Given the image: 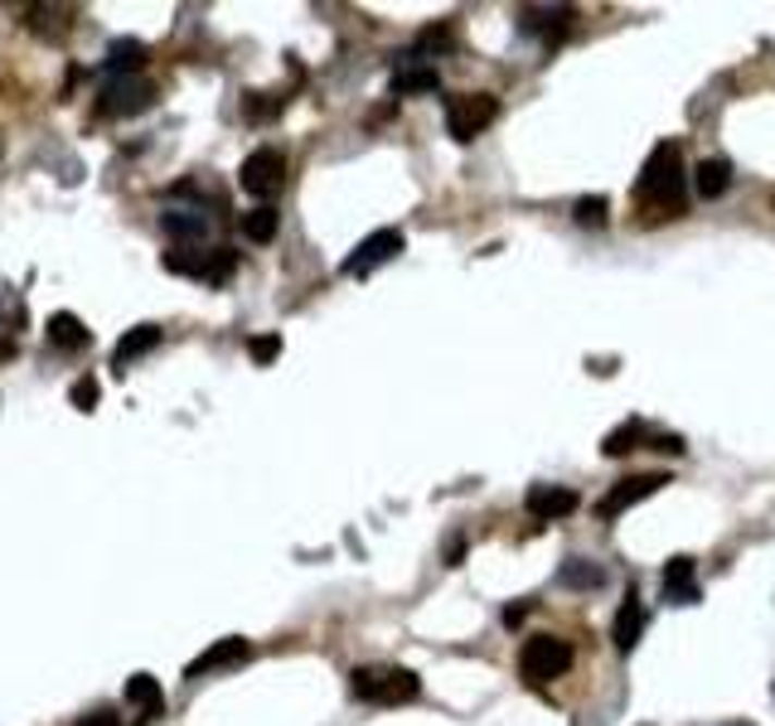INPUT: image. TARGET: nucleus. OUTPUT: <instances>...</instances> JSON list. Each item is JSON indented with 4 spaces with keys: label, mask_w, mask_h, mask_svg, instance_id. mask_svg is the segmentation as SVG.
<instances>
[{
    "label": "nucleus",
    "mask_w": 775,
    "mask_h": 726,
    "mask_svg": "<svg viewBox=\"0 0 775 726\" xmlns=\"http://www.w3.org/2000/svg\"><path fill=\"white\" fill-rule=\"evenodd\" d=\"M282 180H286V156L282 150H272V146L253 150V156L243 160V170H238V184L253 194V199H272V194L282 189Z\"/></svg>",
    "instance_id": "423d86ee"
},
{
    "label": "nucleus",
    "mask_w": 775,
    "mask_h": 726,
    "mask_svg": "<svg viewBox=\"0 0 775 726\" xmlns=\"http://www.w3.org/2000/svg\"><path fill=\"white\" fill-rule=\"evenodd\" d=\"M160 227H165L170 237H189V243H199V237L209 233V219L194 213V209H170V213H160Z\"/></svg>",
    "instance_id": "a211bd4d"
},
{
    "label": "nucleus",
    "mask_w": 775,
    "mask_h": 726,
    "mask_svg": "<svg viewBox=\"0 0 775 726\" xmlns=\"http://www.w3.org/2000/svg\"><path fill=\"white\" fill-rule=\"evenodd\" d=\"M640 436H644V421H640V417H630V421H620V427L611 431L606 441H601V451H606L611 460H620V455L640 451Z\"/></svg>",
    "instance_id": "412c9836"
},
{
    "label": "nucleus",
    "mask_w": 775,
    "mask_h": 726,
    "mask_svg": "<svg viewBox=\"0 0 775 726\" xmlns=\"http://www.w3.org/2000/svg\"><path fill=\"white\" fill-rule=\"evenodd\" d=\"M78 726H122L116 712H93V717H78Z\"/></svg>",
    "instance_id": "a878e982"
},
{
    "label": "nucleus",
    "mask_w": 775,
    "mask_h": 726,
    "mask_svg": "<svg viewBox=\"0 0 775 726\" xmlns=\"http://www.w3.org/2000/svg\"><path fill=\"white\" fill-rule=\"evenodd\" d=\"M276 227H282V213L272 204H257V209L243 213V237H253V243H272Z\"/></svg>",
    "instance_id": "6ab92c4d"
},
{
    "label": "nucleus",
    "mask_w": 775,
    "mask_h": 726,
    "mask_svg": "<svg viewBox=\"0 0 775 726\" xmlns=\"http://www.w3.org/2000/svg\"><path fill=\"white\" fill-rule=\"evenodd\" d=\"M160 344V324H136V330H126L122 340H116L112 349V368L116 373H126V364H136L142 354H150Z\"/></svg>",
    "instance_id": "ddd939ff"
},
{
    "label": "nucleus",
    "mask_w": 775,
    "mask_h": 726,
    "mask_svg": "<svg viewBox=\"0 0 775 726\" xmlns=\"http://www.w3.org/2000/svg\"><path fill=\"white\" fill-rule=\"evenodd\" d=\"M494 116H500V102H494L490 93H460V97H446V132L466 146V140H476L484 126H494Z\"/></svg>",
    "instance_id": "20e7f679"
},
{
    "label": "nucleus",
    "mask_w": 775,
    "mask_h": 726,
    "mask_svg": "<svg viewBox=\"0 0 775 726\" xmlns=\"http://www.w3.org/2000/svg\"><path fill=\"white\" fill-rule=\"evenodd\" d=\"M654 446H660V451H669V455H684V436H660Z\"/></svg>",
    "instance_id": "bb28decb"
},
{
    "label": "nucleus",
    "mask_w": 775,
    "mask_h": 726,
    "mask_svg": "<svg viewBox=\"0 0 775 726\" xmlns=\"http://www.w3.org/2000/svg\"><path fill=\"white\" fill-rule=\"evenodd\" d=\"M150 97H156V88H150L146 78H116L102 88V102H97V112L102 116H136L150 107Z\"/></svg>",
    "instance_id": "6e6552de"
},
{
    "label": "nucleus",
    "mask_w": 775,
    "mask_h": 726,
    "mask_svg": "<svg viewBox=\"0 0 775 726\" xmlns=\"http://www.w3.org/2000/svg\"><path fill=\"white\" fill-rule=\"evenodd\" d=\"M606 209H611V204L606 199H601V194H591V199H577V223L581 227H601V223H606Z\"/></svg>",
    "instance_id": "5701e85b"
},
{
    "label": "nucleus",
    "mask_w": 775,
    "mask_h": 726,
    "mask_svg": "<svg viewBox=\"0 0 775 726\" xmlns=\"http://www.w3.org/2000/svg\"><path fill=\"white\" fill-rule=\"evenodd\" d=\"M126 702H136L142 712L156 717V712L165 707V692H160V682L150 678V674H132V678H126Z\"/></svg>",
    "instance_id": "aec40b11"
},
{
    "label": "nucleus",
    "mask_w": 775,
    "mask_h": 726,
    "mask_svg": "<svg viewBox=\"0 0 775 726\" xmlns=\"http://www.w3.org/2000/svg\"><path fill=\"white\" fill-rule=\"evenodd\" d=\"M693 189H698V199H723L731 189V165L727 160H703L693 170Z\"/></svg>",
    "instance_id": "2eb2a0df"
},
{
    "label": "nucleus",
    "mask_w": 775,
    "mask_h": 726,
    "mask_svg": "<svg viewBox=\"0 0 775 726\" xmlns=\"http://www.w3.org/2000/svg\"><path fill=\"white\" fill-rule=\"evenodd\" d=\"M664 484H669V475H660V470H650V475H630V480H616L606 494H601L596 514H601V518H620L630 504L650 500V494H654V490H664Z\"/></svg>",
    "instance_id": "0eeeda50"
},
{
    "label": "nucleus",
    "mask_w": 775,
    "mask_h": 726,
    "mask_svg": "<svg viewBox=\"0 0 775 726\" xmlns=\"http://www.w3.org/2000/svg\"><path fill=\"white\" fill-rule=\"evenodd\" d=\"M524 508L538 518V524H553V518H567L577 508V494L563 490V484H533L529 500H524Z\"/></svg>",
    "instance_id": "1a4fd4ad"
},
{
    "label": "nucleus",
    "mask_w": 775,
    "mask_h": 726,
    "mask_svg": "<svg viewBox=\"0 0 775 726\" xmlns=\"http://www.w3.org/2000/svg\"><path fill=\"white\" fill-rule=\"evenodd\" d=\"M73 407H78V411H93L97 407V383H93V378H83V383H73Z\"/></svg>",
    "instance_id": "393cba45"
},
{
    "label": "nucleus",
    "mask_w": 775,
    "mask_h": 726,
    "mask_svg": "<svg viewBox=\"0 0 775 726\" xmlns=\"http://www.w3.org/2000/svg\"><path fill=\"white\" fill-rule=\"evenodd\" d=\"M601 581H606V571L587 557H567L563 567H557V587H567V591H596Z\"/></svg>",
    "instance_id": "4468645a"
},
{
    "label": "nucleus",
    "mask_w": 775,
    "mask_h": 726,
    "mask_svg": "<svg viewBox=\"0 0 775 726\" xmlns=\"http://www.w3.org/2000/svg\"><path fill=\"white\" fill-rule=\"evenodd\" d=\"M247 354H253V364H272L276 354H282V334H257V340H247Z\"/></svg>",
    "instance_id": "b1692460"
},
{
    "label": "nucleus",
    "mask_w": 775,
    "mask_h": 726,
    "mask_svg": "<svg viewBox=\"0 0 775 726\" xmlns=\"http://www.w3.org/2000/svg\"><path fill=\"white\" fill-rule=\"evenodd\" d=\"M253 654V644L247 639H219L213 649H204L199 659H189V668H185V678H204V674H213V668H233V664H243V659Z\"/></svg>",
    "instance_id": "9d476101"
},
{
    "label": "nucleus",
    "mask_w": 775,
    "mask_h": 726,
    "mask_svg": "<svg viewBox=\"0 0 775 726\" xmlns=\"http://www.w3.org/2000/svg\"><path fill=\"white\" fill-rule=\"evenodd\" d=\"M573 668V644L557 635H529L519 649V674L529 688H548L553 678H563Z\"/></svg>",
    "instance_id": "f03ea898"
},
{
    "label": "nucleus",
    "mask_w": 775,
    "mask_h": 726,
    "mask_svg": "<svg viewBox=\"0 0 775 726\" xmlns=\"http://www.w3.org/2000/svg\"><path fill=\"white\" fill-rule=\"evenodd\" d=\"M441 88V73L436 69H417V63H403L393 69V93L407 97V93H436Z\"/></svg>",
    "instance_id": "f3484780"
},
{
    "label": "nucleus",
    "mask_w": 775,
    "mask_h": 726,
    "mask_svg": "<svg viewBox=\"0 0 775 726\" xmlns=\"http://www.w3.org/2000/svg\"><path fill=\"white\" fill-rule=\"evenodd\" d=\"M664 601L698 605V567H693V557H669V567H664Z\"/></svg>",
    "instance_id": "9b49d317"
},
{
    "label": "nucleus",
    "mask_w": 775,
    "mask_h": 726,
    "mask_svg": "<svg viewBox=\"0 0 775 726\" xmlns=\"http://www.w3.org/2000/svg\"><path fill=\"white\" fill-rule=\"evenodd\" d=\"M640 635H644V601L630 591L626 601H620V611H616V625H611V639H616V649H620V654H630V649L640 644Z\"/></svg>",
    "instance_id": "f8f14e48"
},
{
    "label": "nucleus",
    "mask_w": 775,
    "mask_h": 726,
    "mask_svg": "<svg viewBox=\"0 0 775 726\" xmlns=\"http://www.w3.org/2000/svg\"><path fill=\"white\" fill-rule=\"evenodd\" d=\"M403 247H407V237L397 233V227H379V233H369L349 257H344L340 272H344V276H369V272H379L383 262H393Z\"/></svg>",
    "instance_id": "39448f33"
},
{
    "label": "nucleus",
    "mask_w": 775,
    "mask_h": 726,
    "mask_svg": "<svg viewBox=\"0 0 775 726\" xmlns=\"http://www.w3.org/2000/svg\"><path fill=\"white\" fill-rule=\"evenodd\" d=\"M684 156H678L674 140H660L644 160L640 180H635V204H640L650 219H678L684 213Z\"/></svg>",
    "instance_id": "f257e3e1"
},
{
    "label": "nucleus",
    "mask_w": 775,
    "mask_h": 726,
    "mask_svg": "<svg viewBox=\"0 0 775 726\" xmlns=\"http://www.w3.org/2000/svg\"><path fill=\"white\" fill-rule=\"evenodd\" d=\"M49 340L59 344V349H83L93 334H88V324H83L78 316H69V310H53V316H49Z\"/></svg>",
    "instance_id": "dca6fc26"
},
{
    "label": "nucleus",
    "mask_w": 775,
    "mask_h": 726,
    "mask_svg": "<svg viewBox=\"0 0 775 726\" xmlns=\"http://www.w3.org/2000/svg\"><path fill=\"white\" fill-rule=\"evenodd\" d=\"M10 354H15V344H0V359H10Z\"/></svg>",
    "instance_id": "cd10ccee"
},
{
    "label": "nucleus",
    "mask_w": 775,
    "mask_h": 726,
    "mask_svg": "<svg viewBox=\"0 0 775 726\" xmlns=\"http://www.w3.org/2000/svg\"><path fill=\"white\" fill-rule=\"evenodd\" d=\"M349 692L364 702H413L422 692V682H417V674H407V668H354Z\"/></svg>",
    "instance_id": "7ed1b4c3"
},
{
    "label": "nucleus",
    "mask_w": 775,
    "mask_h": 726,
    "mask_svg": "<svg viewBox=\"0 0 775 726\" xmlns=\"http://www.w3.org/2000/svg\"><path fill=\"white\" fill-rule=\"evenodd\" d=\"M727 726H751V722H727Z\"/></svg>",
    "instance_id": "c85d7f7f"
},
{
    "label": "nucleus",
    "mask_w": 775,
    "mask_h": 726,
    "mask_svg": "<svg viewBox=\"0 0 775 726\" xmlns=\"http://www.w3.org/2000/svg\"><path fill=\"white\" fill-rule=\"evenodd\" d=\"M142 63H146V45H136V39H122V45L107 49V69H112L116 78H132Z\"/></svg>",
    "instance_id": "4be33fe9"
}]
</instances>
